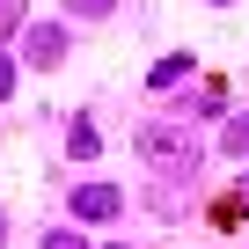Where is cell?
Returning a JSON list of instances; mask_svg holds the SVG:
<instances>
[{"label":"cell","mask_w":249,"mask_h":249,"mask_svg":"<svg viewBox=\"0 0 249 249\" xmlns=\"http://www.w3.org/2000/svg\"><path fill=\"white\" fill-rule=\"evenodd\" d=\"M132 147H140V161H147L161 183H191V176L205 169V147L191 140L183 117H147L140 132H132Z\"/></svg>","instance_id":"obj_1"},{"label":"cell","mask_w":249,"mask_h":249,"mask_svg":"<svg viewBox=\"0 0 249 249\" xmlns=\"http://www.w3.org/2000/svg\"><path fill=\"white\" fill-rule=\"evenodd\" d=\"M66 52H73V37H66V22H30L22 30V66H66Z\"/></svg>","instance_id":"obj_2"},{"label":"cell","mask_w":249,"mask_h":249,"mask_svg":"<svg viewBox=\"0 0 249 249\" xmlns=\"http://www.w3.org/2000/svg\"><path fill=\"white\" fill-rule=\"evenodd\" d=\"M66 205H73V220L95 227V220H117V213H124V191H117V183H73Z\"/></svg>","instance_id":"obj_3"},{"label":"cell","mask_w":249,"mask_h":249,"mask_svg":"<svg viewBox=\"0 0 249 249\" xmlns=\"http://www.w3.org/2000/svg\"><path fill=\"white\" fill-rule=\"evenodd\" d=\"M191 73H198V59H191V52H169V59H154V66H147V88H154V95H169V88H183Z\"/></svg>","instance_id":"obj_4"},{"label":"cell","mask_w":249,"mask_h":249,"mask_svg":"<svg viewBox=\"0 0 249 249\" xmlns=\"http://www.w3.org/2000/svg\"><path fill=\"white\" fill-rule=\"evenodd\" d=\"M95 154H103L95 117H66V161H95Z\"/></svg>","instance_id":"obj_5"},{"label":"cell","mask_w":249,"mask_h":249,"mask_svg":"<svg viewBox=\"0 0 249 249\" xmlns=\"http://www.w3.org/2000/svg\"><path fill=\"white\" fill-rule=\"evenodd\" d=\"M242 220H249V191H227V198H213V227H220V234H234Z\"/></svg>","instance_id":"obj_6"},{"label":"cell","mask_w":249,"mask_h":249,"mask_svg":"<svg viewBox=\"0 0 249 249\" xmlns=\"http://www.w3.org/2000/svg\"><path fill=\"white\" fill-rule=\"evenodd\" d=\"M220 154H227V161H249V110L220 124Z\"/></svg>","instance_id":"obj_7"},{"label":"cell","mask_w":249,"mask_h":249,"mask_svg":"<svg viewBox=\"0 0 249 249\" xmlns=\"http://www.w3.org/2000/svg\"><path fill=\"white\" fill-rule=\"evenodd\" d=\"M220 110H227V88L220 81H205L198 95H183V117H220Z\"/></svg>","instance_id":"obj_8"},{"label":"cell","mask_w":249,"mask_h":249,"mask_svg":"<svg viewBox=\"0 0 249 249\" xmlns=\"http://www.w3.org/2000/svg\"><path fill=\"white\" fill-rule=\"evenodd\" d=\"M124 8V0H66V15H81V22H110Z\"/></svg>","instance_id":"obj_9"},{"label":"cell","mask_w":249,"mask_h":249,"mask_svg":"<svg viewBox=\"0 0 249 249\" xmlns=\"http://www.w3.org/2000/svg\"><path fill=\"white\" fill-rule=\"evenodd\" d=\"M15 81H22V59H15V52H0V103L15 95Z\"/></svg>","instance_id":"obj_10"},{"label":"cell","mask_w":249,"mask_h":249,"mask_svg":"<svg viewBox=\"0 0 249 249\" xmlns=\"http://www.w3.org/2000/svg\"><path fill=\"white\" fill-rule=\"evenodd\" d=\"M37 249H88V242H81V234H73V227H52V234H44V242H37Z\"/></svg>","instance_id":"obj_11"},{"label":"cell","mask_w":249,"mask_h":249,"mask_svg":"<svg viewBox=\"0 0 249 249\" xmlns=\"http://www.w3.org/2000/svg\"><path fill=\"white\" fill-rule=\"evenodd\" d=\"M0 242H8V220H0Z\"/></svg>","instance_id":"obj_12"},{"label":"cell","mask_w":249,"mask_h":249,"mask_svg":"<svg viewBox=\"0 0 249 249\" xmlns=\"http://www.w3.org/2000/svg\"><path fill=\"white\" fill-rule=\"evenodd\" d=\"M213 8H234V0H213Z\"/></svg>","instance_id":"obj_13"},{"label":"cell","mask_w":249,"mask_h":249,"mask_svg":"<svg viewBox=\"0 0 249 249\" xmlns=\"http://www.w3.org/2000/svg\"><path fill=\"white\" fill-rule=\"evenodd\" d=\"M110 249H132V242H110Z\"/></svg>","instance_id":"obj_14"},{"label":"cell","mask_w":249,"mask_h":249,"mask_svg":"<svg viewBox=\"0 0 249 249\" xmlns=\"http://www.w3.org/2000/svg\"><path fill=\"white\" fill-rule=\"evenodd\" d=\"M0 30H8V22H0Z\"/></svg>","instance_id":"obj_15"},{"label":"cell","mask_w":249,"mask_h":249,"mask_svg":"<svg viewBox=\"0 0 249 249\" xmlns=\"http://www.w3.org/2000/svg\"><path fill=\"white\" fill-rule=\"evenodd\" d=\"M242 183H249V176H242Z\"/></svg>","instance_id":"obj_16"}]
</instances>
